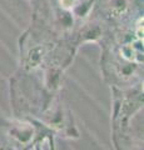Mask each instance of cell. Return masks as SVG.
<instances>
[{
	"mask_svg": "<svg viewBox=\"0 0 144 150\" xmlns=\"http://www.w3.org/2000/svg\"><path fill=\"white\" fill-rule=\"evenodd\" d=\"M44 54H45V50L43 46H40V45L34 46V48L29 51V55H28V65H29L31 69L38 68L40 63L43 62Z\"/></svg>",
	"mask_w": 144,
	"mask_h": 150,
	"instance_id": "1",
	"label": "cell"
},
{
	"mask_svg": "<svg viewBox=\"0 0 144 150\" xmlns=\"http://www.w3.org/2000/svg\"><path fill=\"white\" fill-rule=\"evenodd\" d=\"M33 135H34V130L30 125L28 124H21L19 125L18 128L14 131V137H15L20 143H29L31 139H33Z\"/></svg>",
	"mask_w": 144,
	"mask_h": 150,
	"instance_id": "2",
	"label": "cell"
},
{
	"mask_svg": "<svg viewBox=\"0 0 144 150\" xmlns=\"http://www.w3.org/2000/svg\"><path fill=\"white\" fill-rule=\"evenodd\" d=\"M120 54H122V56H123L125 60L134 63V58H135V50H134L132 44H125V45H123L122 48H120Z\"/></svg>",
	"mask_w": 144,
	"mask_h": 150,
	"instance_id": "3",
	"label": "cell"
},
{
	"mask_svg": "<svg viewBox=\"0 0 144 150\" xmlns=\"http://www.w3.org/2000/svg\"><path fill=\"white\" fill-rule=\"evenodd\" d=\"M127 0H113L111 1V10L117 15H122V14L127 10Z\"/></svg>",
	"mask_w": 144,
	"mask_h": 150,
	"instance_id": "4",
	"label": "cell"
},
{
	"mask_svg": "<svg viewBox=\"0 0 144 150\" xmlns=\"http://www.w3.org/2000/svg\"><path fill=\"white\" fill-rule=\"evenodd\" d=\"M59 4L64 10H73L75 8V4H77V0H59Z\"/></svg>",
	"mask_w": 144,
	"mask_h": 150,
	"instance_id": "5",
	"label": "cell"
},
{
	"mask_svg": "<svg viewBox=\"0 0 144 150\" xmlns=\"http://www.w3.org/2000/svg\"><path fill=\"white\" fill-rule=\"evenodd\" d=\"M132 46L134 48V50L135 51H143V40L140 39H137V40H134L133 43H131Z\"/></svg>",
	"mask_w": 144,
	"mask_h": 150,
	"instance_id": "6",
	"label": "cell"
},
{
	"mask_svg": "<svg viewBox=\"0 0 144 150\" xmlns=\"http://www.w3.org/2000/svg\"><path fill=\"white\" fill-rule=\"evenodd\" d=\"M144 30H143V25L142 26H137V29H135V38L137 39H140L143 40V38H144Z\"/></svg>",
	"mask_w": 144,
	"mask_h": 150,
	"instance_id": "7",
	"label": "cell"
}]
</instances>
